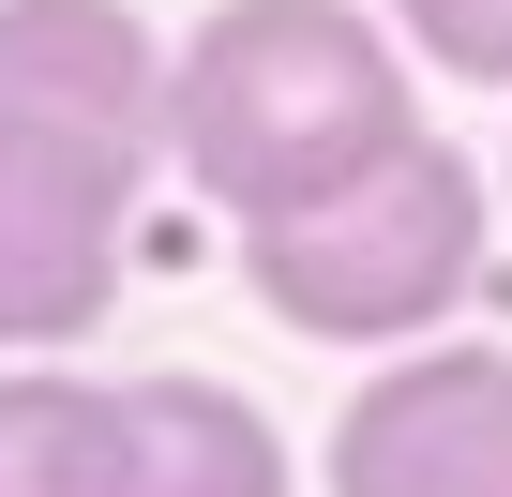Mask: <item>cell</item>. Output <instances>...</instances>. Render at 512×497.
<instances>
[{
  "label": "cell",
  "instance_id": "8992f818",
  "mask_svg": "<svg viewBox=\"0 0 512 497\" xmlns=\"http://www.w3.org/2000/svg\"><path fill=\"white\" fill-rule=\"evenodd\" d=\"M121 392H136V497H302L287 422L241 377L166 362V377H121Z\"/></svg>",
  "mask_w": 512,
  "mask_h": 497
},
{
  "label": "cell",
  "instance_id": "52a82bcc",
  "mask_svg": "<svg viewBox=\"0 0 512 497\" xmlns=\"http://www.w3.org/2000/svg\"><path fill=\"white\" fill-rule=\"evenodd\" d=\"M0 497H136V392L76 362H0Z\"/></svg>",
  "mask_w": 512,
  "mask_h": 497
},
{
  "label": "cell",
  "instance_id": "ba28073f",
  "mask_svg": "<svg viewBox=\"0 0 512 497\" xmlns=\"http://www.w3.org/2000/svg\"><path fill=\"white\" fill-rule=\"evenodd\" d=\"M407 31V61H437L452 91H512V0H377Z\"/></svg>",
  "mask_w": 512,
  "mask_h": 497
},
{
  "label": "cell",
  "instance_id": "9c48e42d",
  "mask_svg": "<svg viewBox=\"0 0 512 497\" xmlns=\"http://www.w3.org/2000/svg\"><path fill=\"white\" fill-rule=\"evenodd\" d=\"M497 196H512V166H497Z\"/></svg>",
  "mask_w": 512,
  "mask_h": 497
},
{
  "label": "cell",
  "instance_id": "6da1fadb",
  "mask_svg": "<svg viewBox=\"0 0 512 497\" xmlns=\"http://www.w3.org/2000/svg\"><path fill=\"white\" fill-rule=\"evenodd\" d=\"M422 136V61L362 0H211L166 46V166L256 226Z\"/></svg>",
  "mask_w": 512,
  "mask_h": 497
},
{
  "label": "cell",
  "instance_id": "3957f363",
  "mask_svg": "<svg viewBox=\"0 0 512 497\" xmlns=\"http://www.w3.org/2000/svg\"><path fill=\"white\" fill-rule=\"evenodd\" d=\"M136 257V166L0 121V347H91Z\"/></svg>",
  "mask_w": 512,
  "mask_h": 497
},
{
  "label": "cell",
  "instance_id": "277c9868",
  "mask_svg": "<svg viewBox=\"0 0 512 497\" xmlns=\"http://www.w3.org/2000/svg\"><path fill=\"white\" fill-rule=\"evenodd\" d=\"M317 497H512V347H392L332 407Z\"/></svg>",
  "mask_w": 512,
  "mask_h": 497
},
{
  "label": "cell",
  "instance_id": "7a4b0ae2",
  "mask_svg": "<svg viewBox=\"0 0 512 497\" xmlns=\"http://www.w3.org/2000/svg\"><path fill=\"white\" fill-rule=\"evenodd\" d=\"M482 166L422 121L407 151H377L362 181L302 196V211H256L241 226V287L272 332L302 347H422L467 287H482Z\"/></svg>",
  "mask_w": 512,
  "mask_h": 497
},
{
  "label": "cell",
  "instance_id": "5b68a950",
  "mask_svg": "<svg viewBox=\"0 0 512 497\" xmlns=\"http://www.w3.org/2000/svg\"><path fill=\"white\" fill-rule=\"evenodd\" d=\"M0 121H46L121 151L136 181L166 166V46L136 0H0Z\"/></svg>",
  "mask_w": 512,
  "mask_h": 497
}]
</instances>
